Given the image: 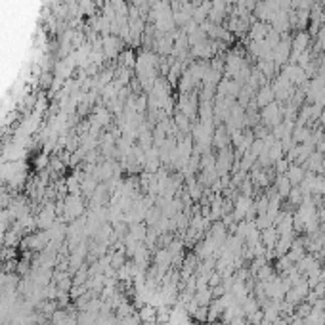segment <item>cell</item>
Returning a JSON list of instances; mask_svg holds the SVG:
<instances>
[{
    "instance_id": "cell-1",
    "label": "cell",
    "mask_w": 325,
    "mask_h": 325,
    "mask_svg": "<svg viewBox=\"0 0 325 325\" xmlns=\"http://www.w3.org/2000/svg\"><path fill=\"white\" fill-rule=\"evenodd\" d=\"M306 44H308V35L306 33H300L298 37L295 38V52L298 54V52H302L306 48Z\"/></svg>"
},
{
    "instance_id": "cell-2",
    "label": "cell",
    "mask_w": 325,
    "mask_h": 325,
    "mask_svg": "<svg viewBox=\"0 0 325 325\" xmlns=\"http://www.w3.org/2000/svg\"><path fill=\"white\" fill-rule=\"evenodd\" d=\"M258 100H260V104H268V100H272V90L270 88H264L260 96H258Z\"/></svg>"
}]
</instances>
